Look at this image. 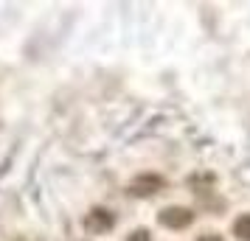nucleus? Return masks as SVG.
<instances>
[{"mask_svg":"<svg viewBox=\"0 0 250 241\" xmlns=\"http://www.w3.org/2000/svg\"><path fill=\"white\" fill-rule=\"evenodd\" d=\"M126 241H152V236H149L146 230H135V233H129Z\"/></svg>","mask_w":250,"mask_h":241,"instance_id":"5","label":"nucleus"},{"mask_svg":"<svg viewBox=\"0 0 250 241\" xmlns=\"http://www.w3.org/2000/svg\"><path fill=\"white\" fill-rule=\"evenodd\" d=\"M197 241H222V236H216V233H208V236H203V239Z\"/></svg>","mask_w":250,"mask_h":241,"instance_id":"6","label":"nucleus"},{"mask_svg":"<svg viewBox=\"0 0 250 241\" xmlns=\"http://www.w3.org/2000/svg\"><path fill=\"white\" fill-rule=\"evenodd\" d=\"M233 236L239 241H250V213H245L233 222Z\"/></svg>","mask_w":250,"mask_h":241,"instance_id":"4","label":"nucleus"},{"mask_svg":"<svg viewBox=\"0 0 250 241\" xmlns=\"http://www.w3.org/2000/svg\"><path fill=\"white\" fill-rule=\"evenodd\" d=\"M158 188H163V177H158V174H141V177H135L129 183V194L149 196V194H155Z\"/></svg>","mask_w":250,"mask_h":241,"instance_id":"3","label":"nucleus"},{"mask_svg":"<svg viewBox=\"0 0 250 241\" xmlns=\"http://www.w3.org/2000/svg\"><path fill=\"white\" fill-rule=\"evenodd\" d=\"M158 222L163 224V227H169V230H183V227H188V224L194 222V213L188 210V207H166V210L158 216Z\"/></svg>","mask_w":250,"mask_h":241,"instance_id":"1","label":"nucleus"},{"mask_svg":"<svg viewBox=\"0 0 250 241\" xmlns=\"http://www.w3.org/2000/svg\"><path fill=\"white\" fill-rule=\"evenodd\" d=\"M113 224H115V216L110 210H104V207H93L87 213V219H84V227L90 233H107Z\"/></svg>","mask_w":250,"mask_h":241,"instance_id":"2","label":"nucleus"}]
</instances>
